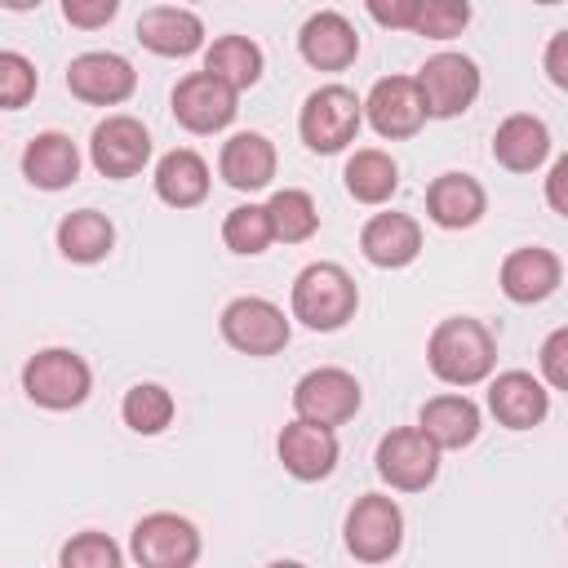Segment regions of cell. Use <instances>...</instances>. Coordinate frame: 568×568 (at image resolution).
Masks as SVG:
<instances>
[{
  "mask_svg": "<svg viewBox=\"0 0 568 568\" xmlns=\"http://www.w3.org/2000/svg\"><path fill=\"white\" fill-rule=\"evenodd\" d=\"M426 364L444 386H479L484 377H493L497 337L488 333L484 320L448 315L426 337Z\"/></svg>",
  "mask_w": 568,
  "mask_h": 568,
  "instance_id": "obj_1",
  "label": "cell"
},
{
  "mask_svg": "<svg viewBox=\"0 0 568 568\" xmlns=\"http://www.w3.org/2000/svg\"><path fill=\"white\" fill-rule=\"evenodd\" d=\"M288 306H293V320H302L311 333H333L342 324L355 320L359 311V288L351 280L346 266L337 262H311L297 271L293 280V293H288Z\"/></svg>",
  "mask_w": 568,
  "mask_h": 568,
  "instance_id": "obj_2",
  "label": "cell"
},
{
  "mask_svg": "<svg viewBox=\"0 0 568 568\" xmlns=\"http://www.w3.org/2000/svg\"><path fill=\"white\" fill-rule=\"evenodd\" d=\"M22 390L36 408L49 413H67L80 408L93 390V368L84 355H75L71 346H44L22 364Z\"/></svg>",
  "mask_w": 568,
  "mask_h": 568,
  "instance_id": "obj_3",
  "label": "cell"
},
{
  "mask_svg": "<svg viewBox=\"0 0 568 568\" xmlns=\"http://www.w3.org/2000/svg\"><path fill=\"white\" fill-rule=\"evenodd\" d=\"M359 124H364V102L346 84H320L315 93H306L302 115H297V133H302L306 151H315V155L346 151L355 142Z\"/></svg>",
  "mask_w": 568,
  "mask_h": 568,
  "instance_id": "obj_4",
  "label": "cell"
},
{
  "mask_svg": "<svg viewBox=\"0 0 568 568\" xmlns=\"http://www.w3.org/2000/svg\"><path fill=\"white\" fill-rule=\"evenodd\" d=\"M217 328L231 351L253 359L280 355L288 346V315L271 297H231L217 315Z\"/></svg>",
  "mask_w": 568,
  "mask_h": 568,
  "instance_id": "obj_5",
  "label": "cell"
},
{
  "mask_svg": "<svg viewBox=\"0 0 568 568\" xmlns=\"http://www.w3.org/2000/svg\"><path fill=\"white\" fill-rule=\"evenodd\" d=\"M346 550L359 564H386L404 546V510L386 493H364L346 510Z\"/></svg>",
  "mask_w": 568,
  "mask_h": 568,
  "instance_id": "obj_6",
  "label": "cell"
},
{
  "mask_svg": "<svg viewBox=\"0 0 568 568\" xmlns=\"http://www.w3.org/2000/svg\"><path fill=\"white\" fill-rule=\"evenodd\" d=\"M200 546V528L173 510H151L129 532V555L142 568H195Z\"/></svg>",
  "mask_w": 568,
  "mask_h": 568,
  "instance_id": "obj_7",
  "label": "cell"
},
{
  "mask_svg": "<svg viewBox=\"0 0 568 568\" xmlns=\"http://www.w3.org/2000/svg\"><path fill=\"white\" fill-rule=\"evenodd\" d=\"M373 466L395 493H426L439 475V448L417 426H395L377 439Z\"/></svg>",
  "mask_w": 568,
  "mask_h": 568,
  "instance_id": "obj_8",
  "label": "cell"
},
{
  "mask_svg": "<svg viewBox=\"0 0 568 568\" xmlns=\"http://www.w3.org/2000/svg\"><path fill=\"white\" fill-rule=\"evenodd\" d=\"M413 80H417L426 120H453L479 98V67L466 53H435L422 62Z\"/></svg>",
  "mask_w": 568,
  "mask_h": 568,
  "instance_id": "obj_9",
  "label": "cell"
},
{
  "mask_svg": "<svg viewBox=\"0 0 568 568\" xmlns=\"http://www.w3.org/2000/svg\"><path fill=\"white\" fill-rule=\"evenodd\" d=\"M359 404H364L359 382L346 368H311L293 386V413L302 422H315V426H328V430L351 422L359 413Z\"/></svg>",
  "mask_w": 568,
  "mask_h": 568,
  "instance_id": "obj_10",
  "label": "cell"
},
{
  "mask_svg": "<svg viewBox=\"0 0 568 568\" xmlns=\"http://www.w3.org/2000/svg\"><path fill=\"white\" fill-rule=\"evenodd\" d=\"M89 160L102 178L111 182H124V178H138L151 160V133L142 120L133 115H106L93 124L89 133Z\"/></svg>",
  "mask_w": 568,
  "mask_h": 568,
  "instance_id": "obj_11",
  "label": "cell"
},
{
  "mask_svg": "<svg viewBox=\"0 0 568 568\" xmlns=\"http://www.w3.org/2000/svg\"><path fill=\"white\" fill-rule=\"evenodd\" d=\"M67 89H71V98H80L89 106H120V102L133 98L138 71H133L129 58H120L111 49H89V53L71 58Z\"/></svg>",
  "mask_w": 568,
  "mask_h": 568,
  "instance_id": "obj_12",
  "label": "cell"
},
{
  "mask_svg": "<svg viewBox=\"0 0 568 568\" xmlns=\"http://www.w3.org/2000/svg\"><path fill=\"white\" fill-rule=\"evenodd\" d=\"M240 111V93L209 71H191L173 89V120L186 133H222Z\"/></svg>",
  "mask_w": 568,
  "mask_h": 568,
  "instance_id": "obj_13",
  "label": "cell"
},
{
  "mask_svg": "<svg viewBox=\"0 0 568 568\" xmlns=\"http://www.w3.org/2000/svg\"><path fill=\"white\" fill-rule=\"evenodd\" d=\"M359 102H364V120L386 142H404L426 124V106H422L413 75H382L368 89V98H359Z\"/></svg>",
  "mask_w": 568,
  "mask_h": 568,
  "instance_id": "obj_14",
  "label": "cell"
},
{
  "mask_svg": "<svg viewBox=\"0 0 568 568\" xmlns=\"http://www.w3.org/2000/svg\"><path fill=\"white\" fill-rule=\"evenodd\" d=\"M488 413L506 430H532L550 413V390L541 386V377H532L524 368H506L488 382Z\"/></svg>",
  "mask_w": 568,
  "mask_h": 568,
  "instance_id": "obj_15",
  "label": "cell"
},
{
  "mask_svg": "<svg viewBox=\"0 0 568 568\" xmlns=\"http://www.w3.org/2000/svg\"><path fill=\"white\" fill-rule=\"evenodd\" d=\"M297 53L315 67V71H346L359 58V31L346 13L337 9H320L302 22L297 31Z\"/></svg>",
  "mask_w": 568,
  "mask_h": 568,
  "instance_id": "obj_16",
  "label": "cell"
},
{
  "mask_svg": "<svg viewBox=\"0 0 568 568\" xmlns=\"http://www.w3.org/2000/svg\"><path fill=\"white\" fill-rule=\"evenodd\" d=\"M497 284H501V293H506L510 302L537 306V302H546V297L564 284V262H559L550 248L524 244V248H510V253L501 257Z\"/></svg>",
  "mask_w": 568,
  "mask_h": 568,
  "instance_id": "obj_17",
  "label": "cell"
},
{
  "mask_svg": "<svg viewBox=\"0 0 568 568\" xmlns=\"http://www.w3.org/2000/svg\"><path fill=\"white\" fill-rule=\"evenodd\" d=\"M275 453H280V462H284V470H288L293 479L315 484V479H328V475H333L342 448H337V435H333L328 426H315V422L293 417V422L280 430Z\"/></svg>",
  "mask_w": 568,
  "mask_h": 568,
  "instance_id": "obj_18",
  "label": "cell"
},
{
  "mask_svg": "<svg viewBox=\"0 0 568 568\" xmlns=\"http://www.w3.org/2000/svg\"><path fill=\"white\" fill-rule=\"evenodd\" d=\"M133 36L142 40V49H151L160 58H191L204 44V22H200V13L182 9V4H151V9H142Z\"/></svg>",
  "mask_w": 568,
  "mask_h": 568,
  "instance_id": "obj_19",
  "label": "cell"
},
{
  "mask_svg": "<svg viewBox=\"0 0 568 568\" xmlns=\"http://www.w3.org/2000/svg\"><path fill=\"white\" fill-rule=\"evenodd\" d=\"M484 209H488V195H484L479 178H470V173L453 169V173L430 178V186H426V217L435 226H444V231L475 226L484 217Z\"/></svg>",
  "mask_w": 568,
  "mask_h": 568,
  "instance_id": "obj_20",
  "label": "cell"
},
{
  "mask_svg": "<svg viewBox=\"0 0 568 568\" xmlns=\"http://www.w3.org/2000/svg\"><path fill=\"white\" fill-rule=\"evenodd\" d=\"M359 253L382 266V271H399L408 262H417L422 253V226L408 213H373L359 231Z\"/></svg>",
  "mask_w": 568,
  "mask_h": 568,
  "instance_id": "obj_21",
  "label": "cell"
},
{
  "mask_svg": "<svg viewBox=\"0 0 568 568\" xmlns=\"http://www.w3.org/2000/svg\"><path fill=\"white\" fill-rule=\"evenodd\" d=\"M22 178L36 191H67L80 178V146L58 129L36 133L22 146Z\"/></svg>",
  "mask_w": 568,
  "mask_h": 568,
  "instance_id": "obj_22",
  "label": "cell"
},
{
  "mask_svg": "<svg viewBox=\"0 0 568 568\" xmlns=\"http://www.w3.org/2000/svg\"><path fill=\"white\" fill-rule=\"evenodd\" d=\"M217 173H222V182L226 186H235V191H262V186H271V178H275V146H271V138L266 133H235V138H226L222 142V155H217Z\"/></svg>",
  "mask_w": 568,
  "mask_h": 568,
  "instance_id": "obj_23",
  "label": "cell"
},
{
  "mask_svg": "<svg viewBox=\"0 0 568 568\" xmlns=\"http://www.w3.org/2000/svg\"><path fill=\"white\" fill-rule=\"evenodd\" d=\"M479 426H484V422H479V404L466 399V395H435V399H426L422 413H417V430H422L439 453L475 444V439H479Z\"/></svg>",
  "mask_w": 568,
  "mask_h": 568,
  "instance_id": "obj_24",
  "label": "cell"
},
{
  "mask_svg": "<svg viewBox=\"0 0 568 568\" xmlns=\"http://www.w3.org/2000/svg\"><path fill=\"white\" fill-rule=\"evenodd\" d=\"M550 155V129L537 115H506L493 133V160L510 173H537Z\"/></svg>",
  "mask_w": 568,
  "mask_h": 568,
  "instance_id": "obj_25",
  "label": "cell"
},
{
  "mask_svg": "<svg viewBox=\"0 0 568 568\" xmlns=\"http://www.w3.org/2000/svg\"><path fill=\"white\" fill-rule=\"evenodd\" d=\"M155 195L169 204V209H195L204 204L209 195V164L200 151L191 146H173L155 160Z\"/></svg>",
  "mask_w": 568,
  "mask_h": 568,
  "instance_id": "obj_26",
  "label": "cell"
},
{
  "mask_svg": "<svg viewBox=\"0 0 568 568\" xmlns=\"http://www.w3.org/2000/svg\"><path fill=\"white\" fill-rule=\"evenodd\" d=\"M115 248V226L98 209H75L58 222V253L75 266H93Z\"/></svg>",
  "mask_w": 568,
  "mask_h": 568,
  "instance_id": "obj_27",
  "label": "cell"
},
{
  "mask_svg": "<svg viewBox=\"0 0 568 568\" xmlns=\"http://www.w3.org/2000/svg\"><path fill=\"white\" fill-rule=\"evenodd\" d=\"M342 182H346L351 200H359V204H386L399 191V164L386 151H377V146H359L346 160Z\"/></svg>",
  "mask_w": 568,
  "mask_h": 568,
  "instance_id": "obj_28",
  "label": "cell"
},
{
  "mask_svg": "<svg viewBox=\"0 0 568 568\" xmlns=\"http://www.w3.org/2000/svg\"><path fill=\"white\" fill-rule=\"evenodd\" d=\"M262 67H266V58H262V49L248 36H217L204 49V71L217 75L222 84H231L235 93L253 89L262 80Z\"/></svg>",
  "mask_w": 568,
  "mask_h": 568,
  "instance_id": "obj_29",
  "label": "cell"
},
{
  "mask_svg": "<svg viewBox=\"0 0 568 568\" xmlns=\"http://www.w3.org/2000/svg\"><path fill=\"white\" fill-rule=\"evenodd\" d=\"M262 209H266L271 235L284 240V244H302V240H311V235L320 231V209H315V200H311L302 186H284V191H275Z\"/></svg>",
  "mask_w": 568,
  "mask_h": 568,
  "instance_id": "obj_30",
  "label": "cell"
},
{
  "mask_svg": "<svg viewBox=\"0 0 568 568\" xmlns=\"http://www.w3.org/2000/svg\"><path fill=\"white\" fill-rule=\"evenodd\" d=\"M173 413H178V404H173L169 386H160V382L129 386L124 390V404H120V417H124V426L133 435H160V430H169Z\"/></svg>",
  "mask_w": 568,
  "mask_h": 568,
  "instance_id": "obj_31",
  "label": "cell"
},
{
  "mask_svg": "<svg viewBox=\"0 0 568 568\" xmlns=\"http://www.w3.org/2000/svg\"><path fill=\"white\" fill-rule=\"evenodd\" d=\"M222 244L240 257H257L275 244L271 235V222H266V209L262 204H235L226 217H222Z\"/></svg>",
  "mask_w": 568,
  "mask_h": 568,
  "instance_id": "obj_32",
  "label": "cell"
},
{
  "mask_svg": "<svg viewBox=\"0 0 568 568\" xmlns=\"http://www.w3.org/2000/svg\"><path fill=\"white\" fill-rule=\"evenodd\" d=\"M58 568H124V550L106 532L84 528V532H75V537L62 541Z\"/></svg>",
  "mask_w": 568,
  "mask_h": 568,
  "instance_id": "obj_33",
  "label": "cell"
},
{
  "mask_svg": "<svg viewBox=\"0 0 568 568\" xmlns=\"http://www.w3.org/2000/svg\"><path fill=\"white\" fill-rule=\"evenodd\" d=\"M40 89V75H36V62L13 53V49H0V111H22Z\"/></svg>",
  "mask_w": 568,
  "mask_h": 568,
  "instance_id": "obj_34",
  "label": "cell"
},
{
  "mask_svg": "<svg viewBox=\"0 0 568 568\" xmlns=\"http://www.w3.org/2000/svg\"><path fill=\"white\" fill-rule=\"evenodd\" d=\"M466 22H470V4L466 0H422L413 31L426 36V40H453V36L466 31Z\"/></svg>",
  "mask_w": 568,
  "mask_h": 568,
  "instance_id": "obj_35",
  "label": "cell"
},
{
  "mask_svg": "<svg viewBox=\"0 0 568 568\" xmlns=\"http://www.w3.org/2000/svg\"><path fill=\"white\" fill-rule=\"evenodd\" d=\"M541 386L546 390H564L568 386V328H555L541 342Z\"/></svg>",
  "mask_w": 568,
  "mask_h": 568,
  "instance_id": "obj_36",
  "label": "cell"
},
{
  "mask_svg": "<svg viewBox=\"0 0 568 568\" xmlns=\"http://www.w3.org/2000/svg\"><path fill=\"white\" fill-rule=\"evenodd\" d=\"M115 13H120V0H62V18L71 27H84V31L106 27Z\"/></svg>",
  "mask_w": 568,
  "mask_h": 568,
  "instance_id": "obj_37",
  "label": "cell"
},
{
  "mask_svg": "<svg viewBox=\"0 0 568 568\" xmlns=\"http://www.w3.org/2000/svg\"><path fill=\"white\" fill-rule=\"evenodd\" d=\"M417 4L422 0H368V18L373 22H382V27H390V31H413V22H417Z\"/></svg>",
  "mask_w": 568,
  "mask_h": 568,
  "instance_id": "obj_38",
  "label": "cell"
},
{
  "mask_svg": "<svg viewBox=\"0 0 568 568\" xmlns=\"http://www.w3.org/2000/svg\"><path fill=\"white\" fill-rule=\"evenodd\" d=\"M546 75L555 89H568V31H555L546 44Z\"/></svg>",
  "mask_w": 568,
  "mask_h": 568,
  "instance_id": "obj_39",
  "label": "cell"
},
{
  "mask_svg": "<svg viewBox=\"0 0 568 568\" xmlns=\"http://www.w3.org/2000/svg\"><path fill=\"white\" fill-rule=\"evenodd\" d=\"M564 186H568V155H559V160L550 164V178H546V200H550V209H555L559 217H568V195H564Z\"/></svg>",
  "mask_w": 568,
  "mask_h": 568,
  "instance_id": "obj_40",
  "label": "cell"
},
{
  "mask_svg": "<svg viewBox=\"0 0 568 568\" xmlns=\"http://www.w3.org/2000/svg\"><path fill=\"white\" fill-rule=\"evenodd\" d=\"M266 568H306V564H297V559H275V564H266Z\"/></svg>",
  "mask_w": 568,
  "mask_h": 568,
  "instance_id": "obj_41",
  "label": "cell"
}]
</instances>
